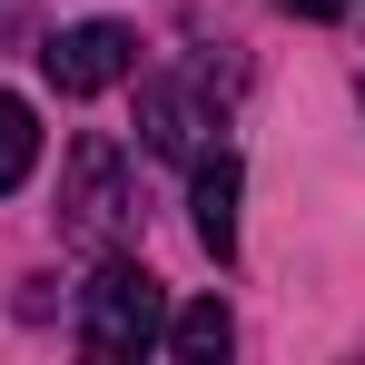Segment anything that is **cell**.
Instances as JSON below:
<instances>
[{
    "mask_svg": "<svg viewBox=\"0 0 365 365\" xmlns=\"http://www.w3.org/2000/svg\"><path fill=\"white\" fill-rule=\"evenodd\" d=\"M158 336H168V287H158L138 257H109V267L79 287V346L128 365V356H148Z\"/></svg>",
    "mask_w": 365,
    "mask_h": 365,
    "instance_id": "obj_1",
    "label": "cell"
},
{
    "mask_svg": "<svg viewBox=\"0 0 365 365\" xmlns=\"http://www.w3.org/2000/svg\"><path fill=\"white\" fill-rule=\"evenodd\" d=\"M69 237H89V247H109L128 227V158L109 148V138H79L69 148Z\"/></svg>",
    "mask_w": 365,
    "mask_h": 365,
    "instance_id": "obj_3",
    "label": "cell"
},
{
    "mask_svg": "<svg viewBox=\"0 0 365 365\" xmlns=\"http://www.w3.org/2000/svg\"><path fill=\"white\" fill-rule=\"evenodd\" d=\"M30 168H40V119H30V99L0 89V197L30 187Z\"/></svg>",
    "mask_w": 365,
    "mask_h": 365,
    "instance_id": "obj_7",
    "label": "cell"
},
{
    "mask_svg": "<svg viewBox=\"0 0 365 365\" xmlns=\"http://www.w3.org/2000/svg\"><path fill=\"white\" fill-rule=\"evenodd\" d=\"M158 346H168V356H187V365H217L227 346H237V326H227V306H217V297H197V306H178V316H168V336H158Z\"/></svg>",
    "mask_w": 365,
    "mask_h": 365,
    "instance_id": "obj_6",
    "label": "cell"
},
{
    "mask_svg": "<svg viewBox=\"0 0 365 365\" xmlns=\"http://www.w3.org/2000/svg\"><path fill=\"white\" fill-rule=\"evenodd\" d=\"M40 69H50L60 99H99V89H119L128 69H138V40H128L119 20H79V30H60L40 50Z\"/></svg>",
    "mask_w": 365,
    "mask_h": 365,
    "instance_id": "obj_2",
    "label": "cell"
},
{
    "mask_svg": "<svg viewBox=\"0 0 365 365\" xmlns=\"http://www.w3.org/2000/svg\"><path fill=\"white\" fill-rule=\"evenodd\" d=\"M297 20H346V0H287Z\"/></svg>",
    "mask_w": 365,
    "mask_h": 365,
    "instance_id": "obj_8",
    "label": "cell"
},
{
    "mask_svg": "<svg viewBox=\"0 0 365 365\" xmlns=\"http://www.w3.org/2000/svg\"><path fill=\"white\" fill-rule=\"evenodd\" d=\"M237 187H247V168L227 158V148H217V158L197 148V178H187V227H197V247H207L217 267L237 257Z\"/></svg>",
    "mask_w": 365,
    "mask_h": 365,
    "instance_id": "obj_5",
    "label": "cell"
},
{
    "mask_svg": "<svg viewBox=\"0 0 365 365\" xmlns=\"http://www.w3.org/2000/svg\"><path fill=\"white\" fill-rule=\"evenodd\" d=\"M207 89H217V69H187V79H148L138 89V138H148V158H197V138H207Z\"/></svg>",
    "mask_w": 365,
    "mask_h": 365,
    "instance_id": "obj_4",
    "label": "cell"
}]
</instances>
